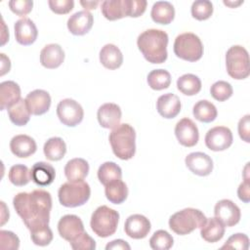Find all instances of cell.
<instances>
[{
    "label": "cell",
    "mask_w": 250,
    "mask_h": 250,
    "mask_svg": "<svg viewBox=\"0 0 250 250\" xmlns=\"http://www.w3.org/2000/svg\"><path fill=\"white\" fill-rule=\"evenodd\" d=\"M185 162L190 172L200 177L210 175L213 170V161L211 157L204 152H191L187 155Z\"/></svg>",
    "instance_id": "obj_15"
},
{
    "label": "cell",
    "mask_w": 250,
    "mask_h": 250,
    "mask_svg": "<svg viewBox=\"0 0 250 250\" xmlns=\"http://www.w3.org/2000/svg\"><path fill=\"white\" fill-rule=\"evenodd\" d=\"M108 140L113 153L118 158L129 160L135 155L136 133L130 124H119L111 131Z\"/></svg>",
    "instance_id": "obj_3"
},
{
    "label": "cell",
    "mask_w": 250,
    "mask_h": 250,
    "mask_svg": "<svg viewBox=\"0 0 250 250\" xmlns=\"http://www.w3.org/2000/svg\"><path fill=\"white\" fill-rule=\"evenodd\" d=\"M31 181L40 187H46L51 185L56 177L54 167L44 161L36 162L30 169Z\"/></svg>",
    "instance_id": "obj_23"
},
{
    "label": "cell",
    "mask_w": 250,
    "mask_h": 250,
    "mask_svg": "<svg viewBox=\"0 0 250 250\" xmlns=\"http://www.w3.org/2000/svg\"><path fill=\"white\" fill-rule=\"evenodd\" d=\"M150 16L156 23L169 24L175 17L174 6L168 1H157L151 8Z\"/></svg>",
    "instance_id": "obj_28"
},
{
    "label": "cell",
    "mask_w": 250,
    "mask_h": 250,
    "mask_svg": "<svg viewBox=\"0 0 250 250\" xmlns=\"http://www.w3.org/2000/svg\"><path fill=\"white\" fill-rule=\"evenodd\" d=\"M57 115L63 125L74 127L83 120L84 110L78 102L63 99L57 105Z\"/></svg>",
    "instance_id": "obj_9"
},
{
    "label": "cell",
    "mask_w": 250,
    "mask_h": 250,
    "mask_svg": "<svg viewBox=\"0 0 250 250\" xmlns=\"http://www.w3.org/2000/svg\"><path fill=\"white\" fill-rule=\"evenodd\" d=\"M148 86L156 91L166 89L171 84V75L165 69H153L147 74Z\"/></svg>",
    "instance_id": "obj_36"
},
{
    "label": "cell",
    "mask_w": 250,
    "mask_h": 250,
    "mask_svg": "<svg viewBox=\"0 0 250 250\" xmlns=\"http://www.w3.org/2000/svg\"><path fill=\"white\" fill-rule=\"evenodd\" d=\"M211 96L218 102H225L232 96L233 90L231 85L224 80L215 82L210 88Z\"/></svg>",
    "instance_id": "obj_41"
},
{
    "label": "cell",
    "mask_w": 250,
    "mask_h": 250,
    "mask_svg": "<svg viewBox=\"0 0 250 250\" xmlns=\"http://www.w3.org/2000/svg\"><path fill=\"white\" fill-rule=\"evenodd\" d=\"M205 145L213 151H222L229 148L233 141L231 131L225 126H216L208 130L205 135Z\"/></svg>",
    "instance_id": "obj_10"
},
{
    "label": "cell",
    "mask_w": 250,
    "mask_h": 250,
    "mask_svg": "<svg viewBox=\"0 0 250 250\" xmlns=\"http://www.w3.org/2000/svg\"><path fill=\"white\" fill-rule=\"evenodd\" d=\"M205 215L195 208H185L173 214L169 219V228L179 235H186L201 228L206 221Z\"/></svg>",
    "instance_id": "obj_4"
},
{
    "label": "cell",
    "mask_w": 250,
    "mask_h": 250,
    "mask_svg": "<svg viewBox=\"0 0 250 250\" xmlns=\"http://www.w3.org/2000/svg\"><path fill=\"white\" fill-rule=\"evenodd\" d=\"M10 148L14 155L20 158H26L35 153L37 145L31 137L21 134L12 138Z\"/></svg>",
    "instance_id": "obj_21"
},
{
    "label": "cell",
    "mask_w": 250,
    "mask_h": 250,
    "mask_svg": "<svg viewBox=\"0 0 250 250\" xmlns=\"http://www.w3.org/2000/svg\"><path fill=\"white\" fill-rule=\"evenodd\" d=\"M174 244V239L172 235L164 230H156L149 239V246L153 250H168Z\"/></svg>",
    "instance_id": "obj_39"
},
{
    "label": "cell",
    "mask_w": 250,
    "mask_h": 250,
    "mask_svg": "<svg viewBox=\"0 0 250 250\" xmlns=\"http://www.w3.org/2000/svg\"><path fill=\"white\" fill-rule=\"evenodd\" d=\"M177 88L184 95L194 96L201 90V80L194 74L187 73L178 78Z\"/></svg>",
    "instance_id": "obj_35"
},
{
    "label": "cell",
    "mask_w": 250,
    "mask_h": 250,
    "mask_svg": "<svg viewBox=\"0 0 250 250\" xmlns=\"http://www.w3.org/2000/svg\"><path fill=\"white\" fill-rule=\"evenodd\" d=\"M241 3H243V1L232 2V1H226V0H224V4H225V5H227V6H229V7H230V8H234V7L238 6V5H240Z\"/></svg>",
    "instance_id": "obj_54"
},
{
    "label": "cell",
    "mask_w": 250,
    "mask_h": 250,
    "mask_svg": "<svg viewBox=\"0 0 250 250\" xmlns=\"http://www.w3.org/2000/svg\"><path fill=\"white\" fill-rule=\"evenodd\" d=\"M1 207H2V214H1V226H3L8 220H9V210L6 209V205L3 201H1Z\"/></svg>",
    "instance_id": "obj_53"
},
{
    "label": "cell",
    "mask_w": 250,
    "mask_h": 250,
    "mask_svg": "<svg viewBox=\"0 0 250 250\" xmlns=\"http://www.w3.org/2000/svg\"><path fill=\"white\" fill-rule=\"evenodd\" d=\"M99 3H100L99 1H80V4L83 6L85 11L96 9Z\"/></svg>",
    "instance_id": "obj_52"
},
{
    "label": "cell",
    "mask_w": 250,
    "mask_h": 250,
    "mask_svg": "<svg viewBox=\"0 0 250 250\" xmlns=\"http://www.w3.org/2000/svg\"><path fill=\"white\" fill-rule=\"evenodd\" d=\"M214 214L226 227L235 226L241 217L239 207L229 199L218 201L214 207Z\"/></svg>",
    "instance_id": "obj_12"
},
{
    "label": "cell",
    "mask_w": 250,
    "mask_h": 250,
    "mask_svg": "<svg viewBox=\"0 0 250 250\" xmlns=\"http://www.w3.org/2000/svg\"><path fill=\"white\" fill-rule=\"evenodd\" d=\"M168 34L161 29H147L137 39V45L145 59L151 63H162L167 60Z\"/></svg>",
    "instance_id": "obj_2"
},
{
    "label": "cell",
    "mask_w": 250,
    "mask_h": 250,
    "mask_svg": "<svg viewBox=\"0 0 250 250\" xmlns=\"http://www.w3.org/2000/svg\"><path fill=\"white\" fill-rule=\"evenodd\" d=\"M14 29L17 42L23 46H28L34 43L38 35L35 23L28 18H22L17 21Z\"/></svg>",
    "instance_id": "obj_16"
},
{
    "label": "cell",
    "mask_w": 250,
    "mask_h": 250,
    "mask_svg": "<svg viewBox=\"0 0 250 250\" xmlns=\"http://www.w3.org/2000/svg\"><path fill=\"white\" fill-rule=\"evenodd\" d=\"M50 9L59 15H64L69 13L74 7L73 0H49Z\"/></svg>",
    "instance_id": "obj_47"
},
{
    "label": "cell",
    "mask_w": 250,
    "mask_h": 250,
    "mask_svg": "<svg viewBox=\"0 0 250 250\" xmlns=\"http://www.w3.org/2000/svg\"><path fill=\"white\" fill-rule=\"evenodd\" d=\"M11 11L21 17H23L31 12L33 1L31 0H12L9 2Z\"/></svg>",
    "instance_id": "obj_46"
},
{
    "label": "cell",
    "mask_w": 250,
    "mask_h": 250,
    "mask_svg": "<svg viewBox=\"0 0 250 250\" xmlns=\"http://www.w3.org/2000/svg\"><path fill=\"white\" fill-rule=\"evenodd\" d=\"M105 249L106 250H111V249H114V250L115 249L130 250L131 247H130V245L126 241H124L122 239H115V240H112V241L108 242L106 244V246H105Z\"/></svg>",
    "instance_id": "obj_50"
},
{
    "label": "cell",
    "mask_w": 250,
    "mask_h": 250,
    "mask_svg": "<svg viewBox=\"0 0 250 250\" xmlns=\"http://www.w3.org/2000/svg\"><path fill=\"white\" fill-rule=\"evenodd\" d=\"M192 113L195 119L204 123H210L214 121L218 115L216 106L207 100L198 101L193 105Z\"/></svg>",
    "instance_id": "obj_31"
},
{
    "label": "cell",
    "mask_w": 250,
    "mask_h": 250,
    "mask_svg": "<svg viewBox=\"0 0 250 250\" xmlns=\"http://www.w3.org/2000/svg\"><path fill=\"white\" fill-rule=\"evenodd\" d=\"M190 12L197 21L207 20L213 14V4L209 0H196L192 3Z\"/></svg>",
    "instance_id": "obj_40"
},
{
    "label": "cell",
    "mask_w": 250,
    "mask_h": 250,
    "mask_svg": "<svg viewBox=\"0 0 250 250\" xmlns=\"http://www.w3.org/2000/svg\"><path fill=\"white\" fill-rule=\"evenodd\" d=\"M45 157L51 161H59L66 152V145L60 137H52L46 141L43 146Z\"/></svg>",
    "instance_id": "obj_30"
},
{
    "label": "cell",
    "mask_w": 250,
    "mask_h": 250,
    "mask_svg": "<svg viewBox=\"0 0 250 250\" xmlns=\"http://www.w3.org/2000/svg\"><path fill=\"white\" fill-rule=\"evenodd\" d=\"M157 112L164 118L176 117L181 111V101L178 96L172 93L161 95L156 102Z\"/></svg>",
    "instance_id": "obj_20"
},
{
    "label": "cell",
    "mask_w": 250,
    "mask_h": 250,
    "mask_svg": "<svg viewBox=\"0 0 250 250\" xmlns=\"http://www.w3.org/2000/svg\"><path fill=\"white\" fill-rule=\"evenodd\" d=\"M249 247V238L244 233H234L229 237L221 249H239L247 250Z\"/></svg>",
    "instance_id": "obj_42"
},
{
    "label": "cell",
    "mask_w": 250,
    "mask_h": 250,
    "mask_svg": "<svg viewBox=\"0 0 250 250\" xmlns=\"http://www.w3.org/2000/svg\"><path fill=\"white\" fill-rule=\"evenodd\" d=\"M226 67L231 78L236 80L247 78L250 73L247 50L240 45L231 46L226 54Z\"/></svg>",
    "instance_id": "obj_7"
},
{
    "label": "cell",
    "mask_w": 250,
    "mask_h": 250,
    "mask_svg": "<svg viewBox=\"0 0 250 250\" xmlns=\"http://www.w3.org/2000/svg\"><path fill=\"white\" fill-rule=\"evenodd\" d=\"M13 205L29 230L37 226L49 225L52 197L47 190L34 189L31 192H20L15 195Z\"/></svg>",
    "instance_id": "obj_1"
},
{
    "label": "cell",
    "mask_w": 250,
    "mask_h": 250,
    "mask_svg": "<svg viewBox=\"0 0 250 250\" xmlns=\"http://www.w3.org/2000/svg\"><path fill=\"white\" fill-rule=\"evenodd\" d=\"M53 231L48 225L37 226L30 229V238L35 245L47 246L53 240Z\"/></svg>",
    "instance_id": "obj_38"
},
{
    "label": "cell",
    "mask_w": 250,
    "mask_h": 250,
    "mask_svg": "<svg viewBox=\"0 0 250 250\" xmlns=\"http://www.w3.org/2000/svg\"><path fill=\"white\" fill-rule=\"evenodd\" d=\"M24 100L33 115H42L46 113L51 106V97L45 90L36 89L31 91Z\"/></svg>",
    "instance_id": "obj_18"
},
{
    "label": "cell",
    "mask_w": 250,
    "mask_h": 250,
    "mask_svg": "<svg viewBox=\"0 0 250 250\" xmlns=\"http://www.w3.org/2000/svg\"><path fill=\"white\" fill-rule=\"evenodd\" d=\"M8 178L10 182L17 187L25 186L31 180L30 170L23 164L13 165L9 170Z\"/></svg>",
    "instance_id": "obj_37"
},
{
    "label": "cell",
    "mask_w": 250,
    "mask_h": 250,
    "mask_svg": "<svg viewBox=\"0 0 250 250\" xmlns=\"http://www.w3.org/2000/svg\"><path fill=\"white\" fill-rule=\"evenodd\" d=\"M119 213L105 205L99 206L91 216L90 226L92 230L99 237H108L112 235L118 226Z\"/></svg>",
    "instance_id": "obj_6"
},
{
    "label": "cell",
    "mask_w": 250,
    "mask_h": 250,
    "mask_svg": "<svg viewBox=\"0 0 250 250\" xmlns=\"http://www.w3.org/2000/svg\"><path fill=\"white\" fill-rule=\"evenodd\" d=\"M69 243L73 250H94L96 248V241L86 231L82 232Z\"/></svg>",
    "instance_id": "obj_43"
},
{
    "label": "cell",
    "mask_w": 250,
    "mask_h": 250,
    "mask_svg": "<svg viewBox=\"0 0 250 250\" xmlns=\"http://www.w3.org/2000/svg\"><path fill=\"white\" fill-rule=\"evenodd\" d=\"M89 173V164L83 158H72L64 166V175L69 182L83 181Z\"/></svg>",
    "instance_id": "obj_27"
},
{
    "label": "cell",
    "mask_w": 250,
    "mask_h": 250,
    "mask_svg": "<svg viewBox=\"0 0 250 250\" xmlns=\"http://www.w3.org/2000/svg\"><path fill=\"white\" fill-rule=\"evenodd\" d=\"M104 193L109 202L113 204H121L128 196V188L123 181L117 180L105 186Z\"/></svg>",
    "instance_id": "obj_32"
},
{
    "label": "cell",
    "mask_w": 250,
    "mask_h": 250,
    "mask_svg": "<svg viewBox=\"0 0 250 250\" xmlns=\"http://www.w3.org/2000/svg\"><path fill=\"white\" fill-rule=\"evenodd\" d=\"M21 88L15 81H4L0 84V108L8 109L11 105L21 100Z\"/></svg>",
    "instance_id": "obj_25"
},
{
    "label": "cell",
    "mask_w": 250,
    "mask_h": 250,
    "mask_svg": "<svg viewBox=\"0 0 250 250\" xmlns=\"http://www.w3.org/2000/svg\"><path fill=\"white\" fill-rule=\"evenodd\" d=\"M249 127H250V115L246 114L245 116H243L239 122H238V134L239 137L242 139V141L249 143L250 142V138H249Z\"/></svg>",
    "instance_id": "obj_48"
},
{
    "label": "cell",
    "mask_w": 250,
    "mask_h": 250,
    "mask_svg": "<svg viewBox=\"0 0 250 250\" xmlns=\"http://www.w3.org/2000/svg\"><path fill=\"white\" fill-rule=\"evenodd\" d=\"M100 62L108 69H116L123 62V55L114 44H106L100 51Z\"/></svg>",
    "instance_id": "obj_26"
},
{
    "label": "cell",
    "mask_w": 250,
    "mask_h": 250,
    "mask_svg": "<svg viewBox=\"0 0 250 250\" xmlns=\"http://www.w3.org/2000/svg\"><path fill=\"white\" fill-rule=\"evenodd\" d=\"M121 109L119 105L113 103L102 104L97 112V118L100 125L105 129H114L120 124Z\"/></svg>",
    "instance_id": "obj_17"
},
{
    "label": "cell",
    "mask_w": 250,
    "mask_h": 250,
    "mask_svg": "<svg viewBox=\"0 0 250 250\" xmlns=\"http://www.w3.org/2000/svg\"><path fill=\"white\" fill-rule=\"evenodd\" d=\"M64 60V52L59 44H48L40 52L41 64L49 69L59 67Z\"/></svg>",
    "instance_id": "obj_22"
},
{
    "label": "cell",
    "mask_w": 250,
    "mask_h": 250,
    "mask_svg": "<svg viewBox=\"0 0 250 250\" xmlns=\"http://www.w3.org/2000/svg\"><path fill=\"white\" fill-rule=\"evenodd\" d=\"M20 247L19 237L10 230H0V248L2 250H17Z\"/></svg>",
    "instance_id": "obj_44"
},
{
    "label": "cell",
    "mask_w": 250,
    "mask_h": 250,
    "mask_svg": "<svg viewBox=\"0 0 250 250\" xmlns=\"http://www.w3.org/2000/svg\"><path fill=\"white\" fill-rule=\"evenodd\" d=\"M8 115L11 122L17 126H24L30 119V110L25 100L21 99L8 109Z\"/></svg>",
    "instance_id": "obj_29"
},
{
    "label": "cell",
    "mask_w": 250,
    "mask_h": 250,
    "mask_svg": "<svg viewBox=\"0 0 250 250\" xmlns=\"http://www.w3.org/2000/svg\"><path fill=\"white\" fill-rule=\"evenodd\" d=\"M175 135L178 142L187 147L194 146L199 139V132L196 124L188 117L178 121L175 126Z\"/></svg>",
    "instance_id": "obj_11"
},
{
    "label": "cell",
    "mask_w": 250,
    "mask_h": 250,
    "mask_svg": "<svg viewBox=\"0 0 250 250\" xmlns=\"http://www.w3.org/2000/svg\"><path fill=\"white\" fill-rule=\"evenodd\" d=\"M173 49L178 58L188 62H196L203 55V44L199 37L192 32H185L178 35Z\"/></svg>",
    "instance_id": "obj_8"
},
{
    "label": "cell",
    "mask_w": 250,
    "mask_h": 250,
    "mask_svg": "<svg viewBox=\"0 0 250 250\" xmlns=\"http://www.w3.org/2000/svg\"><path fill=\"white\" fill-rule=\"evenodd\" d=\"M94 23L93 15L88 11H79L69 17L67 28L73 35H84L90 31Z\"/></svg>",
    "instance_id": "obj_19"
},
{
    "label": "cell",
    "mask_w": 250,
    "mask_h": 250,
    "mask_svg": "<svg viewBox=\"0 0 250 250\" xmlns=\"http://www.w3.org/2000/svg\"><path fill=\"white\" fill-rule=\"evenodd\" d=\"M149 220L141 214H134L129 216L124 224L125 233L134 239L145 238L150 230Z\"/></svg>",
    "instance_id": "obj_14"
},
{
    "label": "cell",
    "mask_w": 250,
    "mask_h": 250,
    "mask_svg": "<svg viewBox=\"0 0 250 250\" xmlns=\"http://www.w3.org/2000/svg\"><path fill=\"white\" fill-rule=\"evenodd\" d=\"M147 2L146 0H125L126 17L138 18L142 16L146 8Z\"/></svg>",
    "instance_id": "obj_45"
},
{
    "label": "cell",
    "mask_w": 250,
    "mask_h": 250,
    "mask_svg": "<svg viewBox=\"0 0 250 250\" xmlns=\"http://www.w3.org/2000/svg\"><path fill=\"white\" fill-rule=\"evenodd\" d=\"M237 195L239 199L245 203L249 202L250 197V183L249 179H244V181L239 185L237 188Z\"/></svg>",
    "instance_id": "obj_49"
},
{
    "label": "cell",
    "mask_w": 250,
    "mask_h": 250,
    "mask_svg": "<svg viewBox=\"0 0 250 250\" xmlns=\"http://www.w3.org/2000/svg\"><path fill=\"white\" fill-rule=\"evenodd\" d=\"M58 231L61 237L67 241H72L85 231L81 219L76 215H64L58 223Z\"/></svg>",
    "instance_id": "obj_13"
},
{
    "label": "cell",
    "mask_w": 250,
    "mask_h": 250,
    "mask_svg": "<svg viewBox=\"0 0 250 250\" xmlns=\"http://www.w3.org/2000/svg\"><path fill=\"white\" fill-rule=\"evenodd\" d=\"M122 170L114 162L106 161L103 163L98 170V179L102 185L104 187L114 181L121 180Z\"/></svg>",
    "instance_id": "obj_34"
},
{
    "label": "cell",
    "mask_w": 250,
    "mask_h": 250,
    "mask_svg": "<svg viewBox=\"0 0 250 250\" xmlns=\"http://www.w3.org/2000/svg\"><path fill=\"white\" fill-rule=\"evenodd\" d=\"M91 188L84 181L66 182L62 184L58 191L59 201L64 207H78L84 205L90 198Z\"/></svg>",
    "instance_id": "obj_5"
},
{
    "label": "cell",
    "mask_w": 250,
    "mask_h": 250,
    "mask_svg": "<svg viewBox=\"0 0 250 250\" xmlns=\"http://www.w3.org/2000/svg\"><path fill=\"white\" fill-rule=\"evenodd\" d=\"M102 14L106 20L116 21L126 17L125 0H104L102 3Z\"/></svg>",
    "instance_id": "obj_33"
},
{
    "label": "cell",
    "mask_w": 250,
    "mask_h": 250,
    "mask_svg": "<svg viewBox=\"0 0 250 250\" xmlns=\"http://www.w3.org/2000/svg\"><path fill=\"white\" fill-rule=\"evenodd\" d=\"M226 226L216 217L207 218L205 223L200 228L201 237L210 243L221 240L225 234Z\"/></svg>",
    "instance_id": "obj_24"
},
{
    "label": "cell",
    "mask_w": 250,
    "mask_h": 250,
    "mask_svg": "<svg viewBox=\"0 0 250 250\" xmlns=\"http://www.w3.org/2000/svg\"><path fill=\"white\" fill-rule=\"evenodd\" d=\"M1 55V75H4L5 73L10 71L11 68V62L10 59L5 56V54H0Z\"/></svg>",
    "instance_id": "obj_51"
}]
</instances>
